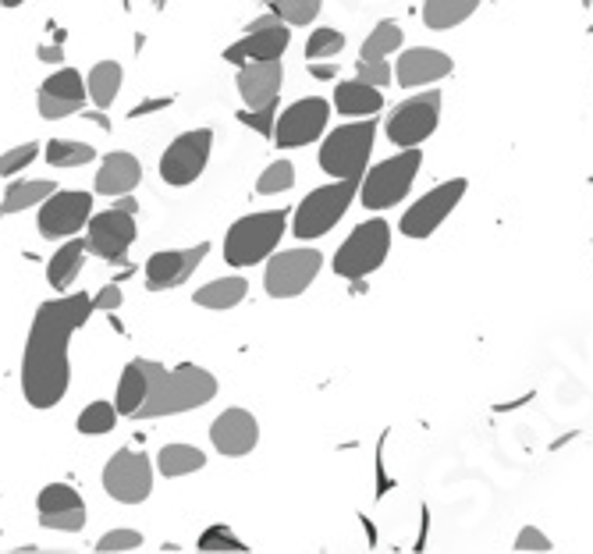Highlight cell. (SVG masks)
I'll list each match as a JSON object with an SVG mask.
<instances>
[{
	"label": "cell",
	"instance_id": "obj_1",
	"mask_svg": "<svg viewBox=\"0 0 593 554\" xmlns=\"http://www.w3.org/2000/svg\"><path fill=\"white\" fill-rule=\"evenodd\" d=\"M92 313V295L75 292L50 299L36 309L29 342L22 356V395L33 409H53L72 384L69 342L78 328H86Z\"/></svg>",
	"mask_w": 593,
	"mask_h": 554
},
{
	"label": "cell",
	"instance_id": "obj_2",
	"mask_svg": "<svg viewBox=\"0 0 593 554\" xmlns=\"http://www.w3.org/2000/svg\"><path fill=\"white\" fill-rule=\"evenodd\" d=\"M146 370V402L139 405L136 420H160V416H178L188 409H199L218 395V377L196 362L182 367H160V362L139 359Z\"/></svg>",
	"mask_w": 593,
	"mask_h": 554
},
{
	"label": "cell",
	"instance_id": "obj_3",
	"mask_svg": "<svg viewBox=\"0 0 593 554\" xmlns=\"http://www.w3.org/2000/svg\"><path fill=\"white\" fill-rule=\"evenodd\" d=\"M288 232V213L285 210H260L238 218L224 235V263L232 267H252L271 260L281 238Z\"/></svg>",
	"mask_w": 593,
	"mask_h": 554
},
{
	"label": "cell",
	"instance_id": "obj_4",
	"mask_svg": "<svg viewBox=\"0 0 593 554\" xmlns=\"http://www.w3.org/2000/svg\"><path fill=\"white\" fill-rule=\"evenodd\" d=\"M359 182L362 178H334L331 185H320L309 196H302V202L295 207V218H292V235L299 242H313V238L328 235L348 213L353 199L359 196Z\"/></svg>",
	"mask_w": 593,
	"mask_h": 554
},
{
	"label": "cell",
	"instance_id": "obj_5",
	"mask_svg": "<svg viewBox=\"0 0 593 554\" xmlns=\"http://www.w3.org/2000/svg\"><path fill=\"white\" fill-rule=\"evenodd\" d=\"M376 143V121L362 118V121H348L328 132V139L320 143V171L331 174V178H362L370 164Z\"/></svg>",
	"mask_w": 593,
	"mask_h": 554
},
{
	"label": "cell",
	"instance_id": "obj_6",
	"mask_svg": "<svg viewBox=\"0 0 593 554\" xmlns=\"http://www.w3.org/2000/svg\"><path fill=\"white\" fill-rule=\"evenodd\" d=\"M423 168V153L409 146L395 157L381 160L376 168H370L359 182V199L367 210H387L409 196V188L416 182V174Z\"/></svg>",
	"mask_w": 593,
	"mask_h": 554
},
{
	"label": "cell",
	"instance_id": "obj_7",
	"mask_svg": "<svg viewBox=\"0 0 593 554\" xmlns=\"http://www.w3.org/2000/svg\"><path fill=\"white\" fill-rule=\"evenodd\" d=\"M391 253V224L384 218H373V221H362L353 227L338 253H334V274L345 278V281H356V278H370L373 270H381L384 260Z\"/></svg>",
	"mask_w": 593,
	"mask_h": 554
},
{
	"label": "cell",
	"instance_id": "obj_8",
	"mask_svg": "<svg viewBox=\"0 0 593 554\" xmlns=\"http://www.w3.org/2000/svg\"><path fill=\"white\" fill-rule=\"evenodd\" d=\"M441 125V89H423L412 93L409 100H401L384 121V135L391 146L409 150V146H423Z\"/></svg>",
	"mask_w": 593,
	"mask_h": 554
},
{
	"label": "cell",
	"instance_id": "obj_9",
	"mask_svg": "<svg viewBox=\"0 0 593 554\" xmlns=\"http://www.w3.org/2000/svg\"><path fill=\"white\" fill-rule=\"evenodd\" d=\"M466 188H469L466 178H448V182L434 185L430 193H423L406 213H401L398 232L406 235V238H416V242H420V238H430V235H434L437 227L455 213V207H458V202H462V196H466Z\"/></svg>",
	"mask_w": 593,
	"mask_h": 554
},
{
	"label": "cell",
	"instance_id": "obj_10",
	"mask_svg": "<svg viewBox=\"0 0 593 554\" xmlns=\"http://www.w3.org/2000/svg\"><path fill=\"white\" fill-rule=\"evenodd\" d=\"M323 256L317 249H285L274 253L263 270V288L271 299H295L317 281Z\"/></svg>",
	"mask_w": 593,
	"mask_h": 554
},
{
	"label": "cell",
	"instance_id": "obj_11",
	"mask_svg": "<svg viewBox=\"0 0 593 554\" xmlns=\"http://www.w3.org/2000/svg\"><path fill=\"white\" fill-rule=\"evenodd\" d=\"M292 47V25L281 22L274 11H267L256 22L246 25V36L224 50L227 64H249V61H281Z\"/></svg>",
	"mask_w": 593,
	"mask_h": 554
},
{
	"label": "cell",
	"instance_id": "obj_12",
	"mask_svg": "<svg viewBox=\"0 0 593 554\" xmlns=\"http://www.w3.org/2000/svg\"><path fill=\"white\" fill-rule=\"evenodd\" d=\"M210 150H213V132L210 128H193L182 132L178 139H171V146L160 157V178L174 188L193 185L199 174L210 164Z\"/></svg>",
	"mask_w": 593,
	"mask_h": 554
},
{
	"label": "cell",
	"instance_id": "obj_13",
	"mask_svg": "<svg viewBox=\"0 0 593 554\" xmlns=\"http://www.w3.org/2000/svg\"><path fill=\"white\" fill-rule=\"evenodd\" d=\"M103 491L121 505H139L153 491V466L143 452L121 448L103 466Z\"/></svg>",
	"mask_w": 593,
	"mask_h": 554
},
{
	"label": "cell",
	"instance_id": "obj_14",
	"mask_svg": "<svg viewBox=\"0 0 593 554\" xmlns=\"http://www.w3.org/2000/svg\"><path fill=\"white\" fill-rule=\"evenodd\" d=\"M331 111H334V107L323 97H302V100L288 103L285 111L277 114L274 143L281 146V150H295V146L317 143L320 135L328 132Z\"/></svg>",
	"mask_w": 593,
	"mask_h": 554
},
{
	"label": "cell",
	"instance_id": "obj_15",
	"mask_svg": "<svg viewBox=\"0 0 593 554\" xmlns=\"http://www.w3.org/2000/svg\"><path fill=\"white\" fill-rule=\"evenodd\" d=\"M132 242H136V213L121 207L92 213L86 224V249L107 263H125Z\"/></svg>",
	"mask_w": 593,
	"mask_h": 554
},
{
	"label": "cell",
	"instance_id": "obj_16",
	"mask_svg": "<svg viewBox=\"0 0 593 554\" xmlns=\"http://www.w3.org/2000/svg\"><path fill=\"white\" fill-rule=\"evenodd\" d=\"M92 218V193H78V188H64V193H53L44 199L39 207V235L44 238H72L78 235Z\"/></svg>",
	"mask_w": 593,
	"mask_h": 554
},
{
	"label": "cell",
	"instance_id": "obj_17",
	"mask_svg": "<svg viewBox=\"0 0 593 554\" xmlns=\"http://www.w3.org/2000/svg\"><path fill=\"white\" fill-rule=\"evenodd\" d=\"M210 242H199L193 249H160L146 260V288L150 292H168L185 285L196 274V267L207 260Z\"/></svg>",
	"mask_w": 593,
	"mask_h": 554
},
{
	"label": "cell",
	"instance_id": "obj_18",
	"mask_svg": "<svg viewBox=\"0 0 593 554\" xmlns=\"http://www.w3.org/2000/svg\"><path fill=\"white\" fill-rule=\"evenodd\" d=\"M452 72H455L452 53H444L437 47H409L395 61V78L401 89H427L441 83V78H448Z\"/></svg>",
	"mask_w": 593,
	"mask_h": 554
},
{
	"label": "cell",
	"instance_id": "obj_19",
	"mask_svg": "<svg viewBox=\"0 0 593 554\" xmlns=\"http://www.w3.org/2000/svg\"><path fill=\"white\" fill-rule=\"evenodd\" d=\"M210 441L221 455L242 458L260 444V423H256V416L249 409H238L235 405V409H224L218 420L210 423Z\"/></svg>",
	"mask_w": 593,
	"mask_h": 554
},
{
	"label": "cell",
	"instance_id": "obj_20",
	"mask_svg": "<svg viewBox=\"0 0 593 554\" xmlns=\"http://www.w3.org/2000/svg\"><path fill=\"white\" fill-rule=\"evenodd\" d=\"M238 97L246 107H263L277 100L281 86H285V64L281 61H249L238 67Z\"/></svg>",
	"mask_w": 593,
	"mask_h": 554
},
{
	"label": "cell",
	"instance_id": "obj_21",
	"mask_svg": "<svg viewBox=\"0 0 593 554\" xmlns=\"http://www.w3.org/2000/svg\"><path fill=\"white\" fill-rule=\"evenodd\" d=\"M143 182V164L132 153H111L103 157V164L97 171V188L100 196H132Z\"/></svg>",
	"mask_w": 593,
	"mask_h": 554
},
{
	"label": "cell",
	"instance_id": "obj_22",
	"mask_svg": "<svg viewBox=\"0 0 593 554\" xmlns=\"http://www.w3.org/2000/svg\"><path fill=\"white\" fill-rule=\"evenodd\" d=\"M331 107L345 118H373L384 107V93L370 83H362V78H345V83H338V89H334Z\"/></svg>",
	"mask_w": 593,
	"mask_h": 554
},
{
	"label": "cell",
	"instance_id": "obj_23",
	"mask_svg": "<svg viewBox=\"0 0 593 554\" xmlns=\"http://www.w3.org/2000/svg\"><path fill=\"white\" fill-rule=\"evenodd\" d=\"M86 238H69L64 246L50 256V263H47V281H50V288L53 292H69L75 285V278H78V270H83V256H86Z\"/></svg>",
	"mask_w": 593,
	"mask_h": 554
},
{
	"label": "cell",
	"instance_id": "obj_24",
	"mask_svg": "<svg viewBox=\"0 0 593 554\" xmlns=\"http://www.w3.org/2000/svg\"><path fill=\"white\" fill-rule=\"evenodd\" d=\"M483 0H423V25L434 33H452L477 15Z\"/></svg>",
	"mask_w": 593,
	"mask_h": 554
},
{
	"label": "cell",
	"instance_id": "obj_25",
	"mask_svg": "<svg viewBox=\"0 0 593 554\" xmlns=\"http://www.w3.org/2000/svg\"><path fill=\"white\" fill-rule=\"evenodd\" d=\"M249 295V281L246 278H218V281H207L203 288H196L193 292V299L196 306H203V309H235L242 299Z\"/></svg>",
	"mask_w": 593,
	"mask_h": 554
},
{
	"label": "cell",
	"instance_id": "obj_26",
	"mask_svg": "<svg viewBox=\"0 0 593 554\" xmlns=\"http://www.w3.org/2000/svg\"><path fill=\"white\" fill-rule=\"evenodd\" d=\"M121 83H125V72H121L118 61H97L92 64V72L86 78V89H89V100L100 107H111L121 93Z\"/></svg>",
	"mask_w": 593,
	"mask_h": 554
},
{
	"label": "cell",
	"instance_id": "obj_27",
	"mask_svg": "<svg viewBox=\"0 0 593 554\" xmlns=\"http://www.w3.org/2000/svg\"><path fill=\"white\" fill-rule=\"evenodd\" d=\"M203 466H207V455L193 448V444H164L157 455V469L164 472L168 480L188 477V472H199Z\"/></svg>",
	"mask_w": 593,
	"mask_h": 554
},
{
	"label": "cell",
	"instance_id": "obj_28",
	"mask_svg": "<svg viewBox=\"0 0 593 554\" xmlns=\"http://www.w3.org/2000/svg\"><path fill=\"white\" fill-rule=\"evenodd\" d=\"M143 402H146V370H143L139 359H132L125 367V373H121V381H118L114 405H118L121 416H136Z\"/></svg>",
	"mask_w": 593,
	"mask_h": 554
},
{
	"label": "cell",
	"instance_id": "obj_29",
	"mask_svg": "<svg viewBox=\"0 0 593 554\" xmlns=\"http://www.w3.org/2000/svg\"><path fill=\"white\" fill-rule=\"evenodd\" d=\"M58 188H53V182H11L8 193H4V202H0V213H22L29 207H39L47 196H53Z\"/></svg>",
	"mask_w": 593,
	"mask_h": 554
},
{
	"label": "cell",
	"instance_id": "obj_30",
	"mask_svg": "<svg viewBox=\"0 0 593 554\" xmlns=\"http://www.w3.org/2000/svg\"><path fill=\"white\" fill-rule=\"evenodd\" d=\"M401 25L398 22H391V19H384V22H376L373 29H370V36L362 39V50H359V58H367V61H376V58H391L398 47H401Z\"/></svg>",
	"mask_w": 593,
	"mask_h": 554
},
{
	"label": "cell",
	"instance_id": "obj_31",
	"mask_svg": "<svg viewBox=\"0 0 593 554\" xmlns=\"http://www.w3.org/2000/svg\"><path fill=\"white\" fill-rule=\"evenodd\" d=\"M44 157L53 168H83V164H89V160H97V150L83 139H50Z\"/></svg>",
	"mask_w": 593,
	"mask_h": 554
},
{
	"label": "cell",
	"instance_id": "obj_32",
	"mask_svg": "<svg viewBox=\"0 0 593 554\" xmlns=\"http://www.w3.org/2000/svg\"><path fill=\"white\" fill-rule=\"evenodd\" d=\"M118 405L111 402H89L83 416H78V434H86V438H100V434H111L114 423H118Z\"/></svg>",
	"mask_w": 593,
	"mask_h": 554
},
{
	"label": "cell",
	"instance_id": "obj_33",
	"mask_svg": "<svg viewBox=\"0 0 593 554\" xmlns=\"http://www.w3.org/2000/svg\"><path fill=\"white\" fill-rule=\"evenodd\" d=\"M39 93H50V97H64V100H83V103L89 100V89L75 67H58V72L44 78Z\"/></svg>",
	"mask_w": 593,
	"mask_h": 554
},
{
	"label": "cell",
	"instance_id": "obj_34",
	"mask_svg": "<svg viewBox=\"0 0 593 554\" xmlns=\"http://www.w3.org/2000/svg\"><path fill=\"white\" fill-rule=\"evenodd\" d=\"M345 50V33L331 29V25H320V29L309 33L306 39V61H331Z\"/></svg>",
	"mask_w": 593,
	"mask_h": 554
},
{
	"label": "cell",
	"instance_id": "obj_35",
	"mask_svg": "<svg viewBox=\"0 0 593 554\" xmlns=\"http://www.w3.org/2000/svg\"><path fill=\"white\" fill-rule=\"evenodd\" d=\"M320 8H323V0H271V11L281 22H288L292 29L313 25L317 15H320Z\"/></svg>",
	"mask_w": 593,
	"mask_h": 554
},
{
	"label": "cell",
	"instance_id": "obj_36",
	"mask_svg": "<svg viewBox=\"0 0 593 554\" xmlns=\"http://www.w3.org/2000/svg\"><path fill=\"white\" fill-rule=\"evenodd\" d=\"M39 516H50V512H69V508H83V494H78L72 483H47L36 497Z\"/></svg>",
	"mask_w": 593,
	"mask_h": 554
},
{
	"label": "cell",
	"instance_id": "obj_37",
	"mask_svg": "<svg viewBox=\"0 0 593 554\" xmlns=\"http://www.w3.org/2000/svg\"><path fill=\"white\" fill-rule=\"evenodd\" d=\"M292 185H295V164L292 160H274V164L260 174V182H256V193L277 196V193H288Z\"/></svg>",
	"mask_w": 593,
	"mask_h": 554
},
{
	"label": "cell",
	"instance_id": "obj_38",
	"mask_svg": "<svg viewBox=\"0 0 593 554\" xmlns=\"http://www.w3.org/2000/svg\"><path fill=\"white\" fill-rule=\"evenodd\" d=\"M238 121L252 132L267 135V139H274V125H277V100L263 103V107H246V111L238 114Z\"/></svg>",
	"mask_w": 593,
	"mask_h": 554
},
{
	"label": "cell",
	"instance_id": "obj_39",
	"mask_svg": "<svg viewBox=\"0 0 593 554\" xmlns=\"http://www.w3.org/2000/svg\"><path fill=\"white\" fill-rule=\"evenodd\" d=\"M356 78H362V83H370V86H376V89H387L391 83H395V67L387 64V58H376V61L359 58V64H356Z\"/></svg>",
	"mask_w": 593,
	"mask_h": 554
},
{
	"label": "cell",
	"instance_id": "obj_40",
	"mask_svg": "<svg viewBox=\"0 0 593 554\" xmlns=\"http://www.w3.org/2000/svg\"><path fill=\"white\" fill-rule=\"evenodd\" d=\"M199 551H249L242 544V537H235L227 526H210V530L199 537Z\"/></svg>",
	"mask_w": 593,
	"mask_h": 554
},
{
	"label": "cell",
	"instance_id": "obj_41",
	"mask_svg": "<svg viewBox=\"0 0 593 554\" xmlns=\"http://www.w3.org/2000/svg\"><path fill=\"white\" fill-rule=\"evenodd\" d=\"M44 530H61V533H78L86 526V505L83 508H69V512H50V516H39Z\"/></svg>",
	"mask_w": 593,
	"mask_h": 554
},
{
	"label": "cell",
	"instance_id": "obj_42",
	"mask_svg": "<svg viewBox=\"0 0 593 554\" xmlns=\"http://www.w3.org/2000/svg\"><path fill=\"white\" fill-rule=\"evenodd\" d=\"M143 547V533L139 530H111L97 540V551L103 554H121V551H139Z\"/></svg>",
	"mask_w": 593,
	"mask_h": 554
},
{
	"label": "cell",
	"instance_id": "obj_43",
	"mask_svg": "<svg viewBox=\"0 0 593 554\" xmlns=\"http://www.w3.org/2000/svg\"><path fill=\"white\" fill-rule=\"evenodd\" d=\"M36 107H39V114H44L47 121H61V118H72V114H78L83 111V100H64V97H50V93H39V100H36Z\"/></svg>",
	"mask_w": 593,
	"mask_h": 554
},
{
	"label": "cell",
	"instance_id": "obj_44",
	"mask_svg": "<svg viewBox=\"0 0 593 554\" xmlns=\"http://www.w3.org/2000/svg\"><path fill=\"white\" fill-rule=\"evenodd\" d=\"M36 157H39V143H25V146H15V150H8L4 157H0V178L25 171Z\"/></svg>",
	"mask_w": 593,
	"mask_h": 554
},
{
	"label": "cell",
	"instance_id": "obj_45",
	"mask_svg": "<svg viewBox=\"0 0 593 554\" xmlns=\"http://www.w3.org/2000/svg\"><path fill=\"white\" fill-rule=\"evenodd\" d=\"M516 551H536V554H547L555 551V544H551V537L544 530H536V526H522L519 537H516Z\"/></svg>",
	"mask_w": 593,
	"mask_h": 554
},
{
	"label": "cell",
	"instance_id": "obj_46",
	"mask_svg": "<svg viewBox=\"0 0 593 554\" xmlns=\"http://www.w3.org/2000/svg\"><path fill=\"white\" fill-rule=\"evenodd\" d=\"M121 303H125V295H121L118 285H107V288H100L97 295H92V309H103V313H111V309H118Z\"/></svg>",
	"mask_w": 593,
	"mask_h": 554
},
{
	"label": "cell",
	"instance_id": "obj_47",
	"mask_svg": "<svg viewBox=\"0 0 593 554\" xmlns=\"http://www.w3.org/2000/svg\"><path fill=\"white\" fill-rule=\"evenodd\" d=\"M306 72L320 78V83H331V78H338V64H328V61H309Z\"/></svg>",
	"mask_w": 593,
	"mask_h": 554
},
{
	"label": "cell",
	"instance_id": "obj_48",
	"mask_svg": "<svg viewBox=\"0 0 593 554\" xmlns=\"http://www.w3.org/2000/svg\"><path fill=\"white\" fill-rule=\"evenodd\" d=\"M164 107H171V97H153V100H143L139 107H132V114H128V118H146V114H153V111H164Z\"/></svg>",
	"mask_w": 593,
	"mask_h": 554
},
{
	"label": "cell",
	"instance_id": "obj_49",
	"mask_svg": "<svg viewBox=\"0 0 593 554\" xmlns=\"http://www.w3.org/2000/svg\"><path fill=\"white\" fill-rule=\"evenodd\" d=\"M36 58L39 61H44V64H64V50H61V44H44V47H39L36 50Z\"/></svg>",
	"mask_w": 593,
	"mask_h": 554
},
{
	"label": "cell",
	"instance_id": "obj_50",
	"mask_svg": "<svg viewBox=\"0 0 593 554\" xmlns=\"http://www.w3.org/2000/svg\"><path fill=\"white\" fill-rule=\"evenodd\" d=\"M118 207H121V210H128V213H139V202H136V199H128V196H118Z\"/></svg>",
	"mask_w": 593,
	"mask_h": 554
},
{
	"label": "cell",
	"instance_id": "obj_51",
	"mask_svg": "<svg viewBox=\"0 0 593 554\" xmlns=\"http://www.w3.org/2000/svg\"><path fill=\"white\" fill-rule=\"evenodd\" d=\"M18 4H25V0H0V8H18Z\"/></svg>",
	"mask_w": 593,
	"mask_h": 554
},
{
	"label": "cell",
	"instance_id": "obj_52",
	"mask_svg": "<svg viewBox=\"0 0 593 554\" xmlns=\"http://www.w3.org/2000/svg\"><path fill=\"white\" fill-rule=\"evenodd\" d=\"M260 4H271V0H260Z\"/></svg>",
	"mask_w": 593,
	"mask_h": 554
}]
</instances>
